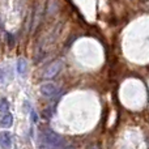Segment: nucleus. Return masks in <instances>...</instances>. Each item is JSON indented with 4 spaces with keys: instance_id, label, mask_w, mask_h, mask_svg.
Segmentation results:
<instances>
[{
    "instance_id": "nucleus-1",
    "label": "nucleus",
    "mask_w": 149,
    "mask_h": 149,
    "mask_svg": "<svg viewBox=\"0 0 149 149\" xmlns=\"http://www.w3.org/2000/svg\"><path fill=\"white\" fill-rule=\"evenodd\" d=\"M42 140L50 149H73L64 141L60 135L55 134L52 130H45L42 134Z\"/></svg>"
},
{
    "instance_id": "nucleus-2",
    "label": "nucleus",
    "mask_w": 149,
    "mask_h": 149,
    "mask_svg": "<svg viewBox=\"0 0 149 149\" xmlns=\"http://www.w3.org/2000/svg\"><path fill=\"white\" fill-rule=\"evenodd\" d=\"M39 92H41L42 95L50 98V97H54L58 93V88H56V85L52 84V82H43V84L39 86Z\"/></svg>"
},
{
    "instance_id": "nucleus-3",
    "label": "nucleus",
    "mask_w": 149,
    "mask_h": 149,
    "mask_svg": "<svg viewBox=\"0 0 149 149\" xmlns=\"http://www.w3.org/2000/svg\"><path fill=\"white\" fill-rule=\"evenodd\" d=\"M60 68H62V62L56 60V62H54L52 64H50L49 67H47V70L45 71V73H43V77L45 79H52V77L60 71Z\"/></svg>"
},
{
    "instance_id": "nucleus-4",
    "label": "nucleus",
    "mask_w": 149,
    "mask_h": 149,
    "mask_svg": "<svg viewBox=\"0 0 149 149\" xmlns=\"http://www.w3.org/2000/svg\"><path fill=\"white\" fill-rule=\"evenodd\" d=\"M0 147L3 149H10L12 147V137L10 134L7 131L0 132Z\"/></svg>"
},
{
    "instance_id": "nucleus-5",
    "label": "nucleus",
    "mask_w": 149,
    "mask_h": 149,
    "mask_svg": "<svg viewBox=\"0 0 149 149\" xmlns=\"http://www.w3.org/2000/svg\"><path fill=\"white\" fill-rule=\"evenodd\" d=\"M12 124H13V116H12V114H9V113L4 114V116L0 119V126L4 127V128H9Z\"/></svg>"
},
{
    "instance_id": "nucleus-6",
    "label": "nucleus",
    "mask_w": 149,
    "mask_h": 149,
    "mask_svg": "<svg viewBox=\"0 0 149 149\" xmlns=\"http://www.w3.org/2000/svg\"><path fill=\"white\" fill-rule=\"evenodd\" d=\"M26 70H28V63H26V60L24 58H20L17 60V73L24 74L26 72Z\"/></svg>"
},
{
    "instance_id": "nucleus-7",
    "label": "nucleus",
    "mask_w": 149,
    "mask_h": 149,
    "mask_svg": "<svg viewBox=\"0 0 149 149\" xmlns=\"http://www.w3.org/2000/svg\"><path fill=\"white\" fill-rule=\"evenodd\" d=\"M8 110H9V102H8V100H5V98H1V100H0V113L7 114Z\"/></svg>"
},
{
    "instance_id": "nucleus-8",
    "label": "nucleus",
    "mask_w": 149,
    "mask_h": 149,
    "mask_svg": "<svg viewBox=\"0 0 149 149\" xmlns=\"http://www.w3.org/2000/svg\"><path fill=\"white\" fill-rule=\"evenodd\" d=\"M5 80H7V71L0 68V84L5 82Z\"/></svg>"
},
{
    "instance_id": "nucleus-9",
    "label": "nucleus",
    "mask_w": 149,
    "mask_h": 149,
    "mask_svg": "<svg viewBox=\"0 0 149 149\" xmlns=\"http://www.w3.org/2000/svg\"><path fill=\"white\" fill-rule=\"evenodd\" d=\"M31 118H33V122H34V123H36V122L38 120V118H37V115H36V113H34V111L31 113Z\"/></svg>"
},
{
    "instance_id": "nucleus-10",
    "label": "nucleus",
    "mask_w": 149,
    "mask_h": 149,
    "mask_svg": "<svg viewBox=\"0 0 149 149\" xmlns=\"http://www.w3.org/2000/svg\"><path fill=\"white\" fill-rule=\"evenodd\" d=\"M88 149H100V147H98V145H90Z\"/></svg>"
}]
</instances>
